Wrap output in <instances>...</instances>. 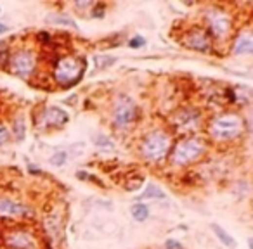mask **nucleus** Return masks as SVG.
<instances>
[{
    "label": "nucleus",
    "instance_id": "obj_1",
    "mask_svg": "<svg viewBox=\"0 0 253 249\" xmlns=\"http://www.w3.org/2000/svg\"><path fill=\"white\" fill-rule=\"evenodd\" d=\"M83 71H85V59L66 55L55 61L52 67V78L59 87H73L82 80Z\"/></svg>",
    "mask_w": 253,
    "mask_h": 249
},
{
    "label": "nucleus",
    "instance_id": "obj_28",
    "mask_svg": "<svg viewBox=\"0 0 253 249\" xmlns=\"http://www.w3.org/2000/svg\"><path fill=\"white\" fill-rule=\"evenodd\" d=\"M9 30H11V28H9L7 24L0 23V35H5V33H9Z\"/></svg>",
    "mask_w": 253,
    "mask_h": 249
},
{
    "label": "nucleus",
    "instance_id": "obj_23",
    "mask_svg": "<svg viewBox=\"0 0 253 249\" xmlns=\"http://www.w3.org/2000/svg\"><path fill=\"white\" fill-rule=\"evenodd\" d=\"M9 140H11V132L7 130V127H5V125H2V123H0V146L7 144Z\"/></svg>",
    "mask_w": 253,
    "mask_h": 249
},
{
    "label": "nucleus",
    "instance_id": "obj_8",
    "mask_svg": "<svg viewBox=\"0 0 253 249\" xmlns=\"http://www.w3.org/2000/svg\"><path fill=\"white\" fill-rule=\"evenodd\" d=\"M137 115L139 109L130 97H126V95L118 97V100L115 102V107H113V123L116 127H128L130 123H134Z\"/></svg>",
    "mask_w": 253,
    "mask_h": 249
},
{
    "label": "nucleus",
    "instance_id": "obj_7",
    "mask_svg": "<svg viewBox=\"0 0 253 249\" xmlns=\"http://www.w3.org/2000/svg\"><path fill=\"white\" fill-rule=\"evenodd\" d=\"M70 121V115L57 106H45L35 118L36 127L42 130H52V128H63Z\"/></svg>",
    "mask_w": 253,
    "mask_h": 249
},
{
    "label": "nucleus",
    "instance_id": "obj_30",
    "mask_svg": "<svg viewBox=\"0 0 253 249\" xmlns=\"http://www.w3.org/2000/svg\"><path fill=\"white\" fill-rule=\"evenodd\" d=\"M0 12H2V7H0Z\"/></svg>",
    "mask_w": 253,
    "mask_h": 249
},
{
    "label": "nucleus",
    "instance_id": "obj_4",
    "mask_svg": "<svg viewBox=\"0 0 253 249\" xmlns=\"http://www.w3.org/2000/svg\"><path fill=\"white\" fill-rule=\"evenodd\" d=\"M170 135L163 130H154L144 137L143 146H141V154L147 161H158L163 156H166V152L170 150Z\"/></svg>",
    "mask_w": 253,
    "mask_h": 249
},
{
    "label": "nucleus",
    "instance_id": "obj_26",
    "mask_svg": "<svg viewBox=\"0 0 253 249\" xmlns=\"http://www.w3.org/2000/svg\"><path fill=\"white\" fill-rule=\"evenodd\" d=\"M165 249H184V248H182L181 242L175 241V239H168V241L165 242Z\"/></svg>",
    "mask_w": 253,
    "mask_h": 249
},
{
    "label": "nucleus",
    "instance_id": "obj_3",
    "mask_svg": "<svg viewBox=\"0 0 253 249\" xmlns=\"http://www.w3.org/2000/svg\"><path fill=\"white\" fill-rule=\"evenodd\" d=\"M7 69L19 78H30L36 71V54L30 47H18L9 55Z\"/></svg>",
    "mask_w": 253,
    "mask_h": 249
},
{
    "label": "nucleus",
    "instance_id": "obj_17",
    "mask_svg": "<svg viewBox=\"0 0 253 249\" xmlns=\"http://www.w3.org/2000/svg\"><path fill=\"white\" fill-rule=\"evenodd\" d=\"M132 216L137 221H146L147 216H149V208H147L144 202H137V204L132 206Z\"/></svg>",
    "mask_w": 253,
    "mask_h": 249
},
{
    "label": "nucleus",
    "instance_id": "obj_29",
    "mask_svg": "<svg viewBox=\"0 0 253 249\" xmlns=\"http://www.w3.org/2000/svg\"><path fill=\"white\" fill-rule=\"evenodd\" d=\"M248 246H250V249H253V237L248 239Z\"/></svg>",
    "mask_w": 253,
    "mask_h": 249
},
{
    "label": "nucleus",
    "instance_id": "obj_25",
    "mask_svg": "<svg viewBox=\"0 0 253 249\" xmlns=\"http://www.w3.org/2000/svg\"><path fill=\"white\" fill-rule=\"evenodd\" d=\"M92 7H94L92 9V17H103L104 16V5L101 4V2L99 4H94Z\"/></svg>",
    "mask_w": 253,
    "mask_h": 249
},
{
    "label": "nucleus",
    "instance_id": "obj_16",
    "mask_svg": "<svg viewBox=\"0 0 253 249\" xmlns=\"http://www.w3.org/2000/svg\"><path fill=\"white\" fill-rule=\"evenodd\" d=\"M11 132L12 135L16 137V140H24V135H26V125H24L23 116H16L11 123Z\"/></svg>",
    "mask_w": 253,
    "mask_h": 249
},
{
    "label": "nucleus",
    "instance_id": "obj_9",
    "mask_svg": "<svg viewBox=\"0 0 253 249\" xmlns=\"http://www.w3.org/2000/svg\"><path fill=\"white\" fill-rule=\"evenodd\" d=\"M32 215V210L11 198H0V220H18Z\"/></svg>",
    "mask_w": 253,
    "mask_h": 249
},
{
    "label": "nucleus",
    "instance_id": "obj_11",
    "mask_svg": "<svg viewBox=\"0 0 253 249\" xmlns=\"http://www.w3.org/2000/svg\"><path fill=\"white\" fill-rule=\"evenodd\" d=\"M184 44L187 47L194 49V50L206 52L212 45V40H210L208 33L203 30V28H191L189 32L186 33V38H184Z\"/></svg>",
    "mask_w": 253,
    "mask_h": 249
},
{
    "label": "nucleus",
    "instance_id": "obj_15",
    "mask_svg": "<svg viewBox=\"0 0 253 249\" xmlns=\"http://www.w3.org/2000/svg\"><path fill=\"white\" fill-rule=\"evenodd\" d=\"M212 230H214V233L217 235V239L222 242V244L226 246V248H229V249L236 248V241H234L233 235H231L227 230H224L220 225H217V223H214V225H212Z\"/></svg>",
    "mask_w": 253,
    "mask_h": 249
},
{
    "label": "nucleus",
    "instance_id": "obj_13",
    "mask_svg": "<svg viewBox=\"0 0 253 249\" xmlns=\"http://www.w3.org/2000/svg\"><path fill=\"white\" fill-rule=\"evenodd\" d=\"M233 52L236 55H245V54H253V33H241L234 42Z\"/></svg>",
    "mask_w": 253,
    "mask_h": 249
},
{
    "label": "nucleus",
    "instance_id": "obj_19",
    "mask_svg": "<svg viewBox=\"0 0 253 249\" xmlns=\"http://www.w3.org/2000/svg\"><path fill=\"white\" fill-rule=\"evenodd\" d=\"M116 63L115 57H111V55H94V64L97 69H108L109 66Z\"/></svg>",
    "mask_w": 253,
    "mask_h": 249
},
{
    "label": "nucleus",
    "instance_id": "obj_2",
    "mask_svg": "<svg viewBox=\"0 0 253 249\" xmlns=\"http://www.w3.org/2000/svg\"><path fill=\"white\" fill-rule=\"evenodd\" d=\"M243 132V119L233 113H226L214 118L208 125V133L215 140H233Z\"/></svg>",
    "mask_w": 253,
    "mask_h": 249
},
{
    "label": "nucleus",
    "instance_id": "obj_31",
    "mask_svg": "<svg viewBox=\"0 0 253 249\" xmlns=\"http://www.w3.org/2000/svg\"><path fill=\"white\" fill-rule=\"evenodd\" d=\"M45 249H51V248H45Z\"/></svg>",
    "mask_w": 253,
    "mask_h": 249
},
{
    "label": "nucleus",
    "instance_id": "obj_24",
    "mask_svg": "<svg viewBox=\"0 0 253 249\" xmlns=\"http://www.w3.org/2000/svg\"><path fill=\"white\" fill-rule=\"evenodd\" d=\"M36 42H38V44H42V45H49V44L52 42L51 33H47V32H38V33H36Z\"/></svg>",
    "mask_w": 253,
    "mask_h": 249
},
{
    "label": "nucleus",
    "instance_id": "obj_22",
    "mask_svg": "<svg viewBox=\"0 0 253 249\" xmlns=\"http://www.w3.org/2000/svg\"><path fill=\"white\" fill-rule=\"evenodd\" d=\"M146 45V40L143 38V36H132L130 40H128V47L130 49H141V47H144Z\"/></svg>",
    "mask_w": 253,
    "mask_h": 249
},
{
    "label": "nucleus",
    "instance_id": "obj_18",
    "mask_svg": "<svg viewBox=\"0 0 253 249\" xmlns=\"http://www.w3.org/2000/svg\"><path fill=\"white\" fill-rule=\"evenodd\" d=\"M166 194L162 189H158L156 185H147L144 189V194L141 196V199H165Z\"/></svg>",
    "mask_w": 253,
    "mask_h": 249
},
{
    "label": "nucleus",
    "instance_id": "obj_10",
    "mask_svg": "<svg viewBox=\"0 0 253 249\" xmlns=\"http://www.w3.org/2000/svg\"><path fill=\"white\" fill-rule=\"evenodd\" d=\"M206 23H208L210 32L214 33V36H224L229 33L231 30V19L229 14H226L224 11H208L206 12Z\"/></svg>",
    "mask_w": 253,
    "mask_h": 249
},
{
    "label": "nucleus",
    "instance_id": "obj_6",
    "mask_svg": "<svg viewBox=\"0 0 253 249\" xmlns=\"http://www.w3.org/2000/svg\"><path fill=\"white\" fill-rule=\"evenodd\" d=\"M2 241L7 249H36L35 233L23 225L7 229L2 235Z\"/></svg>",
    "mask_w": 253,
    "mask_h": 249
},
{
    "label": "nucleus",
    "instance_id": "obj_20",
    "mask_svg": "<svg viewBox=\"0 0 253 249\" xmlns=\"http://www.w3.org/2000/svg\"><path fill=\"white\" fill-rule=\"evenodd\" d=\"M68 159V154L64 152V150H57V152H54V154L51 156V165L52 166H64V163H66Z\"/></svg>",
    "mask_w": 253,
    "mask_h": 249
},
{
    "label": "nucleus",
    "instance_id": "obj_12",
    "mask_svg": "<svg viewBox=\"0 0 253 249\" xmlns=\"http://www.w3.org/2000/svg\"><path fill=\"white\" fill-rule=\"evenodd\" d=\"M198 119H199V115L196 113V111L193 109H182L177 113V116H175V125H177L179 128H194L196 125H198Z\"/></svg>",
    "mask_w": 253,
    "mask_h": 249
},
{
    "label": "nucleus",
    "instance_id": "obj_21",
    "mask_svg": "<svg viewBox=\"0 0 253 249\" xmlns=\"http://www.w3.org/2000/svg\"><path fill=\"white\" fill-rule=\"evenodd\" d=\"M94 144H95L97 147H99V149H109V150H111L113 147H115V146H113V142L109 140V138L104 137V135H99V137H95V138H94Z\"/></svg>",
    "mask_w": 253,
    "mask_h": 249
},
{
    "label": "nucleus",
    "instance_id": "obj_5",
    "mask_svg": "<svg viewBox=\"0 0 253 249\" xmlns=\"http://www.w3.org/2000/svg\"><path fill=\"white\" fill-rule=\"evenodd\" d=\"M205 150V144L201 138L198 137H189V138H182L174 146L170 152V161L174 165H187V163L198 159Z\"/></svg>",
    "mask_w": 253,
    "mask_h": 249
},
{
    "label": "nucleus",
    "instance_id": "obj_14",
    "mask_svg": "<svg viewBox=\"0 0 253 249\" xmlns=\"http://www.w3.org/2000/svg\"><path fill=\"white\" fill-rule=\"evenodd\" d=\"M45 23L49 24H61V26H70V28H78L75 19L68 16V14H57V12H52L45 16Z\"/></svg>",
    "mask_w": 253,
    "mask_h": 249
},
{
    "label": "nucleus",
    "instance_id": "obj_27",
    "mask_svg": "<svg viewBox=\"0 0 253 249\" xmlns=\"http://www.w3.org/2000/svg\"><path fill=\"white\" fill-rule=\"evenodd\" d=\"M28 171L33 175H42V170H38V168H35V165H30L28 166Z\"/></svg>",
    "mask_w": 253,
    "mask_h": 249
}]
</instances>
